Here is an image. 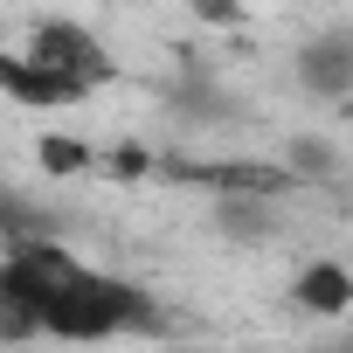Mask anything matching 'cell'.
Returning <instances> with one entry per match:
<instances>
[{
    "label": "cell",
    "mask_w": 353,
    "mask_h": 353,
    "mask_svg": "<svg viewBox=\"0 0 353 353\" xmlns=\"http://www.w3.org/2000/svg\"><path fill=\"white\" fill-rule=\"evenodd\" d=\"M166 173L201 181V188H215V194H270V201L298 188L291 166H256V159H208V166H166Z\"/></svg>",
    "instance_id": "277c9868"
},
{
    "label": "cell",
    "mask_w": 353,
    "mask_h": 353,
    "mask_svg": "<svg viewBox=\"0 0 353 353\" xmlns=\"http://www.w3.org/2000/svg\"><path fill=\"white\" fill-rule=\"evenodd\" d=\"M298 83L319 90V97H346L353 90V35L346 28H325L298 49Z\"/></svg>",
    "instance_id": "5b68a950"
},
{
    "label": "cell",
    "mask_w": 353,
    "mask_h": 353,
    "mask_svg": "<svg viewBox=\"0 0 353 353\" xmlns=\"http://www.w3.org/2000/svg\"><path fill=\"white\" fill-rule=\"evenodd\" d=\"M42 332L49 339H118V332H166V319H159V305H152L145 284L77 263V277L49 298Z\"/></svg>",
    "instance_id": "6da1fadb"
},
{
    "label": "cell",
    "mask_w": 353,
    "mask_h": 353,
    "mask_svg": "<svg viewBox=\"0 0 353 353\" xmlns=\"http://www.w3.org/2000/svg\"><path fill=\"white\" fill-rule=\"evenodd\" d=\"M42 166L49 173H83V166H97V152H83L70 139H42Z\"/></svg>",
    "instance_id": "ba28073f"
},
{
    "label": "cell",
    "mask_w": 353,
    "mask_h": 353,
    "mask_svg": "<svg viewBox=\"0 0 353 353\" xmlns=\"http://www.w3.org/2000/svg\"><path fill=\"white\" fill-rule=\"evenodd\" d=\"M0 97L21 104V111H70V104H83L90 90H77L70 77H56V70H42V63H28V56H0Z\"/></svg>",
    "instance_id": "3957f363"
},
{
    "label": "cell",
    "mask_w": 353,
    "mask_h": 353,
    "mask_svg": "<svg viewBox=\"0 0 353 353\" xmlns=\"http://www.w3.org/2000/svg\"><path fill=\"white\" fill-rule=\"evenodd\" d=\"M28 63H42V70H56V77H70L77 90H104V83H118L125 70H118V56L83 28V21H70V14H49V21H35V35H28V49H21Z\"/></svg>",
    "instance_id": "7a4b0ae2"
},
{
    "label": "cell",
    "mask_w": 353,
    "mask_h": 353,
    "mask_svg": "<svg viewBox=\"0 0 353 353\" xmlns=\"http://www.w3.org/2000/svg\"><path fill=\"white\" fill-rule=\"evenodd\" d=\"M291 305L298 312H312V319H339L346 305H353V270L346 263H305L298 277H291Z\"/></svg>",
    "instance_id": "8992f818"
},
{
    "label": "cell",
    "mask_w": 353,
    "mask_h": 353,
    "mask_svg": "<svg viewBox=\"0 0 353 353\" xmlns=\"http://www.w3.org/2000/svg\"><path fill=\"white\" fill-rule=\"evenodd\" d=\"M215 222H222V236H236V243H270V236H277L270 194H215Z\"/></svg>",
    "instance_id": "52a82bcc"
},
{
    "label": "cell",
    "mask_w": 353,
    "mask_h": 353,
    "mask_svg": "<svg viewBox=\"0 0 353 353\" xmlns=\"http://www.w3.org/2000/svg\"><path fill=\"white\" fill-rule=\"evenodd\" d=\"M188 8H194L201 21H215V28H243V21H250L243 0H188Z\"/></svg>",
    "instance_id": "9c48e42d"
}]
</instances>
